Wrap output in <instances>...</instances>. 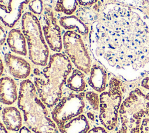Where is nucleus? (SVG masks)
<instances>
[{
  "mask_svg": "<svg viewBox=\"0 0 149 133\" xmlns=\"http://www.w3.org/2000/svg\"><path fill=\"white\" fill-rule=\"evenodd\" d=\"M88 35L93 51L112 69L137 71L149 63V22L136 9L106 4Z\"/></svg>",
  "mask_w": 149,
  "mask_h": 133,
  "instance_id": "nucleus-1",
  "label": "nucleus"
},
{
  "mask_svg": "<svg viewBox=\"0 0 149 133\" xmlns=\"http://www.w3.org/2000/svg\"><path fill=\"white\" fill-rule=\"evenodd\" d=\"M72 64L69 57L62 53H55L49 57L47 66L41 72L35 69L34 79L39 98L48 107L51 108L58 102L62 94V88L71 72Z\"/></svg>",
  "mask_w": 149,
  "mask_h": 133,
  "instance_id": "nucleus-2",
  "label": "nucleus"
},
{
  "mask_svg": "<svg viewBox=\"0 0 149 133\" xmlns=\"http://www.w3.org/2000/svg\"><path fill=\"white\" fill-rule=\"evenodd\" d=\"M17 106L23 112L24 121L34 133H58L55 123L39 98L36 86L29 79L20 83Z\"/></svg>",
  "mask_w": 149,
  "mask_h": 133,
  "instance_id": "nucleus-3",
  "label": "nucleus"
},
{
  "mask_svg": "<svg viewBox=\"0 0 149 133\" xmlns=\"http://www.w3.org/2000/svg\"><path fill=\"white\" fill-rule=\"evenodd\" d=\"M22 29L28 44L29 57L35 65L46 66L49 50L42 35L40 23L31 12H26L22 18Z\"/></svg>",
  "mask_w": 149,
  "mask_h": 133,
  "instance_id": "nucleus-4",
  "label": "nucleus"
},
{
  "mask_svg": "<svg viewBox=\"0 0 149 133\" xmlns=\"http://www.w3.org/2000/svg\"><path fill=\"white\" fill-rule=\"evenodd\" d=\"M146 110V95L139 89L130 92L120 105V127L116 133H140L141 118Z\"/></svg>",
  "mask_w": 149,
  "mask_h": 133,
  "instance_id": "nucleus-5",
  "label": "nucleus"
},
{
  "mask_svg": "<svg viewBox=\"0 0 149 133\" xmlns=\"http://www.w3.org/2000/svg\"><path fill=\"white\" fill-rule=\"evenodd\" d=\"M122 83L112 78L109 89L100 95V114L101 123L108 130H113L117 125L119 110L122 102Z\"/></svg>",
  "mask_w": 149,
  "mask_h": 133,
  "instance_id": "nucleus-6",
  "label": "nucleus"
},
{
  "mask_svg": "<svg viewBox=\"0 0 149 133\" xmlns=\"http://www.w3.org/2000/svg\"><path fill=\"white\" fill-rule=\"evenodd\" d=\"M65 52L75 66L85 74L90 72L91 60L80 34L68 30L63 36Z\"/></svg>",
  "mask_w": 149,
  "mask_h": 133,
  "instance_id": "nucleus-7",
  "label": "nucleus"
},
{
  "mask_svg": "<svg viewBox=\"0 0 149 133\" xmlns=\"http://www.w3.org/2000/svg\"><path fill=\"white\" fill-rule=\"evenodd\" d=\"M85 94L70 93L63 97L51 111V117L56 124L58 128L83 112L85 103Z\"/></svg>",
  "mask_w": 149,
  "mask_h": 133,
  "instance_id": "nucleus-8",
  "label": "nucleus"
},
{
  "mask_svg": "<svg viewBox=\"0 0 149 133\" xmlns=\"http://www.w3.org/2000/svg\"><path fill=\"white\" fill-rule=\"evenodd\" d=\"M43 33L49 48L55 52H60L62 48L61 29L53 13L45 9L43 14Z\"/></svg>",
  "mask_w": 149,
  "mask_h": 133,
  "instance_id": "nucleus-9",
  "label": "nucleus"
},
{
  "mask_svg": "<svg viewBox=\"0 0 149 133\" xmlns=\"http://www.w3.org/2000/svg\"><path fill=\"white\" fill-rule=\"evenodd\" d=\"M30 0H0V19L6 27H13Z\"/></svg>",
  "mask_w": 149,
  "mask_h": 133,
  "instance_id": "nucleus-10",
  "label": "nucleus"
},
{
  "mask_svg": "<svg viewBox=\"0 0 149 133\" xmlns=\"http://www.w3.org/2000/svg\"><path fill=\"white\" fill-rule=\"evenodd\" d=\"M4 61L9 72L14 78L23 79L30 75V65L24 58L10 53H6L4 55Z\"/></svg>",
  "mask_w": 149,
  "mask_h": 133,
  "instance_id": "nucleus-11",
  "label": "nucleus"
},
{
  "mask_svg": "<svg viewBox=\"0 0 149 133\" xmlns=\"http://www.w3.org/2000/svg\"><path fill=\"white\" fill-rule=\"evenodd\" d=\"M0 98L1 103L6 105L12 104L18 99L16 84L13 79L8 76L1 79Z\"/></svg>",
  "mask_w": 149,
  "mask_h": 133,
  "instance_id": "nucleus-12",
  "label": "nucleus"
},
{
  "mask_svg": "<svg viewBox=\"0 0 149 133\" xmlns=\"http://www.w3.org/2000/svg\"><path fill=\"white\" fill-rule=\"evenodd\" d=\"M26 40L23 33L17 29L10 30L6 39L7 44L12 52L24 56L27 54Z\"/></svg>",
  "mask_w": 149,
  "mask_h": 133,
  "instance_id": "nucleus-13",
  "label": "nucleus"
},
{
  "mask_svg": "<svg viewBox=\"0 0 149 133\" xmlns=\"http://www.w3.org/2000/svg\"><path fill=\"white\" fill-rule=\"evenodd\" d=\"M2 118L8 130L18 131L22 127V116L19 110L15 107L9 106L3 108L2 111Z\"/></svg>",
  "mask_w": 149,
  "mask_h": 133,
  "instance_id": "nucleus-14",
  "label": "nucleus"
},
{
  "mask_svg": "<svg viewBox=\"0 0 149 133\" xmlns=\"http://www.w3.org/2000/svg\"><path fill=\"white\" fill-rule=\"evenodd\" d=\"M88 85L94 90L102 93L107 86V74L104 68L99 65H94L90 69Z\"/></svg>",
  "mask_w": 149,
  "mask_h": 133,
  "instance_id": "nucleus-15",
  "label": "nucleus"
},
{
  "mask_svg": "<svg viewBox=\"0 0 149 133\" xmlns=\"http://www.w3.org/2000/svg\"><path fill=\"white\" fill-rule=\"evenodd\" d=\"M58 130L61 133H87L90 125L86 116L81 114L59 127Z\"/></svg>",
  "mask_w": 149,
  "mask_h": 133,
  "instance_id": "nucleus-16",
  "label": "nucleus"
},
{
  "mask_svg": "<svg viewBox=\"0 0 149 133\" xmlns=\"http://www.w3.org/2000/svg\"><path fill=\"white\" fill-rule=\"evenodd\" d=\"M98 0H58L55 10L67 15H72L79 6H87L95 4Z\"/></svg>",
  "mask_w": 149,
  "mask_h": 133,
  "instance_id": "nucleus-17",
  "label": "nucleus"
},
{
  "mask_svg": "<svg viewBox=\"0 0 149 133\" xmlns=\"http://www.w3.org/2000/svg\"><path fill=\"white\" fill-rule=\"evenodd\" d=\"M60 25L68 30H76L80 35L87 37L89 34L87 26L79 18L74 15L62 16L59 20Z\"/></svg>",
  "mask_w": 149,
  "mask_h": 133,
  "instance_id": "nucleus-18",
  "label": "nucleus"
},
{
  "mask_svg": "<svg viewBox=\"0 0 149 133\" xmlns=\"http://www.w3.org/2000/svg\"><path fill=\"white\" fill-rule=\"evenodd\" d=\"M68 87L72 91L76 92H83L85 90L86 83L85 75L79 69L73 70L70 76L66 80Z\"/></svg>",
  "mask_w": 149,
  "mask_h": 133,
  "instance_id": "nucleus-19",
  "label": "nucleus"
},
{
  "mask_svg": "<svg viewBox=\"0 0 149 133\" xmlns=\"http://www.w3.org/2000/svg\"><path fill=\"white\" fill-rule=\"evenodd\" d=\"M118 3L139 8H148L149 7V0H114Z\"/></svg>",
  "mask_w": 149,
  "mask_h": 133,
  "instance_id": "nucleus-20",
  "label": "nucleus"
},
{
  "mask_svg": "<svg viewBox=\"0 0 149 133\" xmlns=\"http://www.w3.org/2000/svg\"><path fill=\"white\" fill-rule=\"evenodd\" d=\"M85 97L92 108L94 111H97L100 107V99L98 94L94 92H87L85 94Z\"/></svg>",
  "mask_w": 149,
  "mask_h": 133,
  "instance_id": "nucleus-21",
  "label": "nucleus"
},
{
  "mask_svg": "<svg viewBox=\"0 0 149 133\" xmlns=\"http://www.w3.org/2000/svg\"><path fill=\"white\" fill-rule=\"evenodd\" d=\"M29 9L33 14L40 15L43 10V4L42 0H32L29 4Z\"/></svg>",
  "mask_w": 149,
  "mask_h": 133,
  "instance_id": "nucleus-22",
  "label": "nucleus"
},
{
  "mask_svg": "<svg viewBox=\"0 0 149 133\" xmlns=\"http://www.w3.org/2000/svg\"><path fill=\"white\" fill-rule=\"evenodd\" d=\"M140 133H149V118H144L142 121Z\"/></svg>",
  "mask_w": 149,
  "mask_h": 133,
  "instance_id": "nucleus-23",
  "label": "nucleus"
},
{
  "mask_svg": "<svg viewBox=\"0 0 149 133\" xmlns=\"http://www.w3.org/2000/svg\"><path fill=\"white\" fill-rule=\"evenodd\" d=\"M87 133H108V132L104 128L101 127H96L90 130Z\"/></svg>",
  "mask_w": 149,
  "mask_h": 133,
  "instance_id": "nucleus-24",
  "label": "nucleus"
},
{
  "mask_svg": "<svg viewBox=\"0 0 149 133\" xmlns=\"http://www.w3.org/2000/svg\"><path fill=\"white\" fill-rule=\"evenodd\" d=\"M6 38V33L5 29L2 26H1V32H0V40H1V45H2Z\"/></svg>",
  "mask_w": 149,
  "mask_h": 133,
  "instance_id": "nucleus-25",
  "label": "nucleus"
},
{
  "mask_svg": "<svg viewBox=\"0 0 149 133\" xmlns=\"http://www.w3.org/2000/svg\"><path fill=\"white\" fill-rule=\"evenodd\" d=\"M141 86L143 88L149 90V76L146 77L143 79L141 81Z\"/></svg>",
  "mask_w": 149,
  "mask_h": 133,
  "instance_id": "nucleus-26",
  "label": "nucleus"
},
{
  "mask_svg": "<svg viewBox=\"0 0 149 133\" xmlns=\"http://www.w3.org/2000/svg\"><path fill=\"white\" fill-rule=\"evenodd\" d=\"M146 114L149 116V93L146 94Z\"/></svg>",
  "mask_w": 149,
  "mask_h": 133,
  "instance_id": "nucleus-27",
  "label": "nucleus"
},
{
  "mask_svg": "<svg viewBox=\"0 0 149 133\" xmlns=\"http://www.w3.org/2000/svg\"><path fill=\"white\" fill-rule=\"evenodd\" d=\"M19 133H31V131L29 128L23 126L20 129Z\"/></svg>",
  "mask_w": 149,
  "mask_h": 133,
  "instance_id": "nucleus-28",
  "label": "nucleus"
},
{
  "mask_svg": "<svg viewBox=\"0 0 149 133\" xmlns=\"http://www.w3.org/2000/svg\"><path fill=\"white\" fill-rule=\"evenodd\" d=\"M1 133H8L6 128L5 127V125L2 123H1Z\"/></svg>",
  "mask_w": 149,
  "mask_h": 133,
  "instance_id": "nucleus-29",
  "label": "nucleus"
},
{
  "mask_svg": "<svg viewBox=\"0 0 149 133\" xmlns=\"http://www.w3.org/2000/svg\"><path fill=\"white\" fill-rule=\"evenodd\" d=\"M87 116H88V117L90 120H94V115H93V114H91V113H87Z\"/></svg>",
  "mask_w": 149,
  "mask_h": 133,
  "instance_id": "nucleus-30",
  "label": "nucleus"
},
{
  "mask_svg": "<svg viewBox=\"0 0 149 133\" xmlns=\"http://www.w3.org/2000/svg\"><path fill=\"white\" fill-rule=\"evenodd\" d=\"M1 75H2V72H3V64H2V61L1 60Z\"/></svg>",
  "mask_w": 149,
  "mask_h": 133,
  "instance_id": "nucleus-31",
  "label": "nucleus"
}]
</instances>
